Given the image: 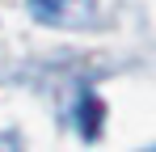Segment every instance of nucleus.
<instances>
[{"mask_svg": "<svg viewBox=\"0 0 156 152\" xmlns=\"http://www.w3.org/2000/svg\"><path fill=\"white\" fill-rule=\"evenodd\" d=\"M30 13H34L42 25L80 30V25L97 21V0H30Z\"/></svg>", "mask_w": 156, "mask_h": 152, "instance_id": "1", "label": "nucleus"}]
</instances>
